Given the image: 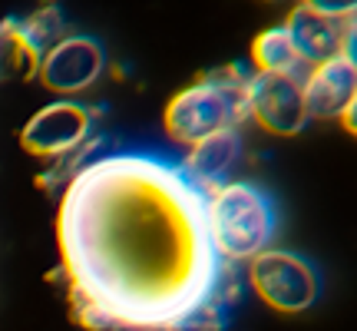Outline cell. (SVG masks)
Returning a JSON list of instances; mask_svg holds the SVG:
<instances>
[{
	"label": "cell",
	"mask_w": 357,
	"mask_h": 331,
	"mask_svg": "<svg viewBox=\"0 0 357 331\" xmlns=\"http://www.w3.org/2000/svg\"><path fill=\"white\" fill-rule=\"evenodd\" d=\"M245 80L248 73L229 70V73H215V77H199L185 89H178L162 113L166 133L182 146H195L205 136L235 129L248 116Z\"/></svg>",
	"instance_id": "obj_3"
},
{
	"label": "cell",
	"mask_w": 357,
	"mask_h": 331,
	"mask_svg": "<svg viewBox=\"0 0 357 331\" xmlns=\"http://www.w3.org/2000/svg\"><path fill=\"white\" fill-rule=\"evenodd\" d=\"M93 133V116L86 106L73 100H56L40 106L20 129V146L40 159H63L83 149Z\"/></svg>",
	"instance_id": "obj_6"
},
{
	"label": "cell",
	"mask_w": 357,
	"mask_h": 331,
	"mask_svg": "<svg viewBox=\"0 0 357 331\" xmlns=\"http://www.w3.org/2000/svg\"><path fill=\"white\" fill-rule=\"evenodd\" d=\"M40 53L24 37L17 17L0 20V80H30L37 77Z\"/></svg>",
	"instance_id": "obj_11"
},
{
	"label": "cell",
	"mask_w": 357,
	"mask_h": 331,
	"mask_svg": "<svg viewBox=\"0 0 357 331\" xmlns=\"http://www.w3.org/2000/svg\"><path fill=\"white\" fill-rule=\"evenodd\" d=\"M341 57L357 70V13L347 20V27H344V47H341Z\"/></svg>",
	"instance_id": "obj_15"
},
{
	"label": "cell",
	"mask_w": 357,
	"mask_h": 331,
	"mask_svg": "<svg viewBox=\"0 0 357 331\" xmlns=\"http://www.w3.org/2000/svg\"><path fill=\"white\" fill-rule=\"evenodd\" d=\"M208 235L225 265L252 262L278 235V205L261 186L229 179L208 192Z\"/></svg>",
	"instance_id": "obj_2"
},
{
	"label": "cell",
	"mask_w": 357,
	"mask_h": 331,
	"mask_svg": "<svg viewBox=\"0 0 357 331\" xmlns=\"http://www.w3.org/2000/svg\"><path fill=\"white\" fill-rule=\"evenodd\" d=\"M281 27H284V34L291 40L298 60L305 66H318L324 60L341 57L347 20L324 17V13H314V10H307V7H301V3H294L288 20Z\"/></svg>",
	"instance_id": "obj_9"
},
{
	"label": "cell",
	"mask_w": 357,
	"mask_h": 331,
	"mask_svg": "<svg viewBox=\"0 0 357 331\" xmlns=\"http://www.w3.org/2000/svg\"><path fill=\"white\" fill-rule=\"evenodd\" d=\"M208 192L149 153H109L66 179L56 245L70 308L93 331H222L225 262L208 235Z\"/></svg>",
	"instance_id": "obj_1"
},
{
	"label": "cell",
	"mask_w": 357,
	"mask_h": 331,
	"mask_svg": "<svg viewBox=\"0 0 357 331\" xmlns=\"http://www.w3.org/2000/svg\"><path fill=\"white\" fill-rule=\"evenodd\" d=\"M238 156H242V136H238V129H222L215 136H205L195 146H189V153L182 159V169H185V176L195 186L212 192L215 186L231 179V169L238 163Z\"/></svg>",
	"instance_id": "obj_10"
},
{
	"label": "cell",
	"mask_w": 357,
	"mask_h": 331,
	"mask_svg": "<svg viewBox=\"0 0 357 331\" xmlns=\"http://www.w3.org/2000/svg\"><path fill=\"white\" fill-rule=\"evenodd\" d=\"M245 103H248V116L275 136H298L311 123L305 110L301 77L255 70L245 80Z\"/></svg>",
	"instance_id": "obj_5"
},
{
	"label": "cell",
	"mask_w": 357,
	"mask_h": 331,
	"mask_svg": "<svg viewBox=\"0 0 357 331\" xmlns=\"http://www.w3.org/2000/svg\"><path fill=\"white\" fill-rule=\"evenodd\" d=\"M341 126L357 136V89H354V96H351V103L344 106V113H341Z\"/></svg>",
	"instance_id": "obj_16"
},
{
	"label": "cell",
	"mask_w": 357,
	"mask_h": 331,
	"mask_svg": "<svg viewBox=\"0 0 357 331\" xmlns=\"http://www.w3.org/2000/svg\"><path fill=\"white\" fill-rule=\"evenodd\" d=\"M298 3L324 17H337V20H351L357 13V0H298Z\"/></svg>",
	"instance_id": "obj_14"
},
{
	"label": "cell",
	"mask_w": 357,
	"mask_h": 331,
	"mask_svg": "<svg viewBox=\"0 0 357 331\" xmlns=\"http://www.w3.org/2000/svg\"><path fill=\"white\" fill-rule=\"evenodd\" d=\"M20 27H24V37L30 40V47L43 57L53 43L66 37V13L60 10V3H43L26 20H20Z\"/></svg>",
	"instance_id": "obj_13"
},
{
	"label": "cell",
	"mask_w": 357,
	"mask_h": 331,
	"mask_svg": "<svg viewBox=\"0 0 357 331\" xmlns=\"http://www.w3.org/2000/svg\"><path fill=\"white\" fill-rule=\"evenodd\" d=\"M102 70H106V50L100 40L86 34H66L40 57L37 77L50 93L77 96L102 77Z\"/></svg>",
	"instance_id": "obj_7"
},
{
	"label": "cell",
	"mask_w": 357,
	"mask_h": 331,
	"mask_svg": "<svg viewBox=\"0 0 357 331\" xmlns=\"http://www.w3.org/2000/svg\"><path fill=\"white\" fill-rule=\"evenodd\" d=\"M357 89V70L344 57L324 60L318 66H307L301 77L307 119H341L344 106Z\"/></svg>",
	"instance_id": "obj_8"
},
{
	"label": "cell",
	"mask_w": 357,
	"mask_h": 331,
	"mask_svg": "<svg viewBox=\"0 0 357 331\" xmlns=\"http://www.w3.org/2000/svg\"><path fill=\"white\" fill-rule=\"evenodd\" d=\"M252 64L258 73H288V77H305L301 70H307L298 60L284 27H268L252 40Z\"/></svg>",
	"instance_id": "obj_12"
},
{
	"label": "cell",
	"mask_w": 357,
	"mask_h": 331,
	"mask_svg": "<svg viewBox=\"0 0 357 331\" xmlns=\"http://www.w3.org/2000/svg\"><path fill=\"white\" fill-rule=\"evenodd\" d=\"M248 285L255 295L275 311L298 315L318 302L321 279L318 268L305 255L288 252V249H265L248 262Z\"/></svg>",
	"instance_id": "obj_4"
}]
</instances>
